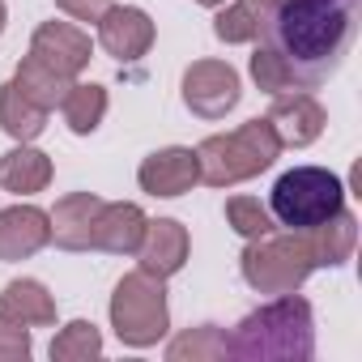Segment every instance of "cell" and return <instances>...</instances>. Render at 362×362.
<instances>
[{"label": "cell", "mask_w": 362, "mask_h": 362, "mask_svg": "<svg viewBox=\"0 0 362 362\" xmlns=\"http://www.w3.org/2000/svg\"><path fill=\"white\" fill-rule=\"evenodd\" d=\"M145 209L132 205V201H103L98 218H94V235H90V247L98 252H111V256H132L145 239Z\"/></svg>", "instance_id": "14"}, {"label": "cell", "mask_w": 362, "mask_h": 362, "mask_svg": "<svg viewBox=\"0 0 362 362\" xmlns=\"http://www.w3.org/2000/svg\"><path fill=\"white\" fill-rule=\"evenodd\" d=\"M214 35L226 43V47H239V43H256L260 39V13L252 0H235V5L218 9L214 18Z\"/></svg>", "instance_id": "24"}, {"label": "cell", "mask_w": 362, "mask_h": 362, "mask_svg": "<svg viewBox=\"0 0 362 362\" xmlns=\"http://www.w3.org/2000/svg\"><path fill=\"white\" fill-rule=\"evenodd\" d=\"M239 273L256 294H294L315 273V256L303 230H286V235L269 230L260 239H247L239 256Z\"/></svg>", "instance_id": "5"}, {"label": "cell", "mask_w": 362, "mask_h": 362, "mask_svg": "<svg viewBox=\"0 0 362 362\" xmlns=\"http://www.w3.org/2000/svg\"><path fill=\"white\" fill-rule=\"evenodd\" d=\"M111 328L119 345L128 349H149L166 337L170 328V303H166V281L136 269L115 281L111 294Z\"/></svg>", "instance_id": "6"}, {"label": "cell", "mask_w": 362, "mask_h": 362, "mask_svg": "<svg viewBox=\"0 0 362 362\" xmlns=\"http://www.w3.org/2000/svg\"><path fill=\"white\" fill-rule=\"evenodd\" d=\"M153 35H158L153 18L136 5H111L98 18V47L119 64H136L141 56H149Z\"/></svg>", "instance_id": "10"}, {"label": "cell", "mask_w": 362, "mask_h": 362, "mask_svg": "<svg viewBox=\"0 0 362 362\" xmlns=\"http://www.w3.org/2000/svg\"><path fill=\"white\" fill-rule=\"evenodd\" d=\"M132 256H136V269H145V273H153V277L166 281V277H175L179 269L188 264L192 235H188L184 222H175V218H149L145 239H141V247Z\"/></svg>", "instance_id": "12"}, {"label": "cell", "mask_w": 362, "mask_h": 362, "mask_svg": "<svg viewBox=\"0 0 362 362\" xmlns=\"http://www.w3.org/2000/svg\"><path fill=\"white\" fill-rule=\"evenodd\" d=\"M98 209H103V197H94V192H69V197H60L56 209L47 214L52 243L60 252H90V235H94Z\"/></svg>", "instance_id": "15"}, {"label": "cell", "mask_w": 362, "mask_h": 362, "mask_svg": "<svg viewBox=\"0 0 362 362\" xmlns=\"http://www.w3.org/2000/svg\"><path fill=\"white\" fill-rule=\"evenodd\" d=\"M252 5H256V13H260V18H264V13H269V9H277V5H281V0H252Z\"/></svg>", "instance_id": "28"}, {"label": "cell", "mask_w": 362, "mask_h": 362, "mask_svg": "<svg viewBox=\"0 0 362 362\" xmlns=\"http://www.w3.org/2000/svg\"><path fill=\"white\" fill-rule=\"evenodd\" d=\"M13 86L30 98V103H39L43 111H56L60 103H64V94H69V77H60L56 69H47L39 56H22V64H18V73H13Z\"/></svg>", "instance_id": "21"}, {"label": "cell", "mask_w": 362, "mask_h": 362, "mask_svg": "<svg viewBox=\"0 0 362 362\" xmlns=\"http://www.w3.org/2000/svg\"><path fill=\"white\" fill-rule=\"evenodd\" d=\"M226 354L243 362H307L315 358V311L294 294H273V303L247 311L226 337Z\"/></svg>", "instance_id": "2"}, {"label": "cell", "mask_w": 362, "mask_h": 362, "mask_svg": "<svg viewBox=\"0 0 362 362\" xmlns=\"http://www.w3.org/2000/svg\"><path fill=\"white\" fill-rule=\"evenodd\" d=\"M197 5H205V9H222L226 0H197Z\"/></svg>", "instance_id": "30"}, {"label": "cell", "mask_w": 362, "mask_h": 362, "mask_svg": "<svg viewBox=\"0 0 362 362\" xmlns=\"http://www.w3.org/2000/svg\"><path fill=\"white\" fill-rule=\"evenodd\" d=\"M107 107H111L107 86H98V81H73L69 94H64V103H60V115H64V124H69L73 136H90L107 119Z\"/></svg>", "instance_id": "19"}, {"label": "cell", "mask_w": 362, "mask_h": 362, "mask_svg": "<svg viewBox=\"0 0 362 362\" xmlns=\"http://www.w3.org/2000/svg\"><path fill=\"white\" fill-rule=\"evenodd\" d=\"M52 243V222L39 205H9L0 209V264H18L39 256Z\"/></svg>", "instance_id": "13"}, {"label": "cell", "mask_w": 362, "mask_h": 362, "mask_svg": "<svg viewBox=\"0 0 362 362\" xmlns=\"http://www.w3.org/2000/svg\"><path fill=\"white\" fill-rule=\"evenodd\" d=\"M0 311L22 320L26 328H52L56 324V294L35 277H18L0 290Z\"/></svg>", "instance_id": "18"}, {"label": "cell", "mask_w": 362, "mask_h": 362, "mask_svg": "<svg viewBox=\"0 0 362 362\" xmlns=\"http://www.w3.org/2000/svg\"><path fill=\"white\" fill-rule=\"evenodd\" d=\"M166 358L170 362H214V358H230L226 354V332L218 324H201V328H188L179 332L170 345H166Z\"/></svg>", "instance_id": "22"}, {"label": "cell", "mask_w": 362, "mask_h": 362, "mask_svg": "<svg viewBox=\"0 0 362 362\" xmlns=\"http://www.w3.org/2000/svg\"><path fill=\"white\" fill-rule=\"evenodd\" d=\"M56 9L69 13L73 22H90V26H98V18L111 9V0H56Z\"/></svg>", "instance_id": "27"}, {"label": "cell", "mask_w": 362, "mask_h": 362, "mask_svg": "<svg viewBox=\"0 0 362 362\" xmlns=\"http://www.w3.org/2000/svg\"><path fill=\"white\" fill-rule=\"evenodd\" d=\"M307 243H311V256H315V269H341L354 247H358V218L349 209H337L332 218H324L320 226L303 230Z\"/></svg>", "instance_id": "17"}, {"label": "cell", "mask_w": 362, "mask_h": 362, "mask_svg": "<svg viewBox=\"0 0 362 362\" xmlns=\"http://www.w3.org/2000/svg\"><path fill=\"white\" fill-rule=\"evenodd\" d=\"M184 107L197 115V119H226L239 98H243V81L235 73V64L226 60H192L184 69Z\"/></svg>", "instance_id": "7"}, {"label": "cell", "mask_w": 362, "mask_h": 362, "mask_svg": "<svg viewBox=\"0 0 362 362\" xmlns=\"http://www.w3.org/2000/svg\"><path fill=\"white\" fill-rule=\"evenodd\" d=\"M30 56H39V60H43L47 69H56L60 77L77 81V77L86 73L90 56H94V43H90V35H86L81 26H73V22H43V26L35 30V39H30Z\"/></svg>", "instance_id": "11"}, {"label": "cell", "mask_w": 362, "mask_h": 362, "mask_svg": "<svg viewBox=\"0 0 362 362\" xmlns=\"http://www.w3.org/2000/svg\"><path fill=\"white\" fill-rule=\"evenodd\" d=\"M136 184L141 192L158 197V201H175L201 184V166H197V149L188 145H166V149H153L149 158H141L136 166Z\"/></svg>", "instance_id": "8"}, {"label": "cell", "mask_w": 362, "mask_h": 362, "mask_svg": "<svg viewBox=\"0 0 362 362\" xmlns=\"http://www.w3.org/2000/svg\"><path fill=\"white\" fill-rule=\"evenodd\" d=\"M5 26H9V5L0 0V35H5Z\"/></svg>", "instance_id": "29"}, {"label": "cell", "mask_w": 362, "mask_h": 362, "mask_svg": "<svg viewBox=\"0 0 362 362\" xmlns=\"http://www.w3.org/2000/svg\"><path fill=\"white\" fill-rule=\"evenodd\" d=\"M281 141V149H307L324 136L328 111L311 90H294V94H273V107L264 115Z\"/></svg>", "instance_id": "9"}, {"label": "cell", "mask_w": 362, "mask_h": 362, "mask_svg": "<svg viewBox=\"0 0 362 362\" xmlns=\"http://www.w3.org/2000/svg\"><path fill=\"white\" fill-rule=\"evenodd\" d=\"M277 158H281V141H277V132L264 115H256V119H247L230 132H214L197 145L201 184H209V188L247 184V179L264 175Z\"/></svg>", "instance_id": "3"}, {"label": "cell", "mask_w": 362, "mask_h": 362, "mask_svg": "<svg viewBox=\"0 0 362 362\" xmlns=\"http://www.w3.org/2000/svg\"><path fill=\"white\" fill-rule=\"evenodd\" d=\"M226 222L239 239H260V235L277 230V222H273V214L260 197H230L226 201Z\"/></svg>", "instance_id": "25"}, {"label": "cell", "mask_w": 362, "mask_h": 362, "mask_svg": "<svg viewBox=\"0 0 362 362\" xmlns=\"http://www.w3.org/2000/svg\"><path fill=\"white\" fill-rule=\"evenodd\" d=\"M47 115L52 111H43L39 103H30L13 81H5L0 86V132L5 136H13L18 145H26V141H35V136H43V128H47Z\"/></svg>", "instance_id": "20"}, {"label": "cell", "mask_w": 362, "mask_h": 362, "mask_svg": "<svg viewBox=\"0 0 362 362\" xmlns=\"http://www.w3.org/2000/svg\"><path fill=\"white\" fill-rule=\"evenodd\" d=\"M362 0H281L260 18V39L247 60L252 81L273 94L320 90L358 39Z\"/></svg>", "instance_id": "1"}, {"label": "cell", "mask_w": 362, "mask_h": 362, "mask_svg": "<svg viewBox=\"0 0 362 362\" xmlns=\"http://www.w3.org/2000/svg\"><path fill=\"white\" fill-rule=\"evenodd\" d=\"M103 354V332L90 320H73L52 337V362H90Z\"/></svg>", "instance_id": "23"}, {"label": "cell", "mask_w": 362, "mask_h": 362, "mask_svg": "<svg viewBox=\"0 0 362 362\" xmlns=\"http://www.w3.org/2000/svg\"><path fill=\"white\" fill-rule=\"evenodd\" d=\"M52 175H56L52 158H47L43 149H35L30 141L18 145V149H9L5 158H0V188L13 192V197H35V192H43V188L52 184Z\"/></svg>", "instance_id": "16"}, {"label": "cell", "mask_w": 362, "mask_h": 362, "mask_svg": "<svg viewBox=\"0 0 362 362\" xmlns=\"http://www.w3.org/2000/svg\"><path fill=\"white\" fill-rule=\"evenodd\" d=\"M337 209H345V184L328 166H311V162L294 166L277 175V184L269 192V214L286 230H311Z\"/></svg>", "instance_id": "4"}, {"label": "cell", "mask_w": 362, "mask_h": 362, "mask_svg": "<svg viewBox=\"0 0 362 362\" xmlns=\"http://www.w3.org/2000/svg\"><path fill=\"white\" fill-rule=\"evenodd\" d=\"M30 349H35L30 328L22 320H13V315L0 311V362H26Z\"/></svg>", "instance_id": "26"}]
</instances>
